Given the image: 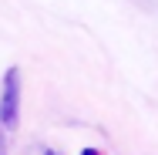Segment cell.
Listing matches in <instances>:
<instances>
[{
  "mask_svg": "<svg viewBox=\"0 0 158 155\" xmlns=\"http://www.w3.org/2000/svg\"><path fill=\"white\" fill-rule=\"evenodd\" d=\"M84 155H98V152H84Z\"/></svg>",
  "mask_w": 158,
  "mask_h": 155,
  "instance_id": "obj_2",
  "label": "cell"
},
{
  "mask_svg": "<svg viewBox=\"0 0 158 155\" xmlns=\"http://www.w3.org/2000/svg\"><path fill=\"white\" fill-rule=\"evenodd\" d=\"M20 122V71L10 67L3 74V88H0V128L14 131Z\"/></svg>",
  "mask_w": 158,
  "mask_h": 155,
  "instance_id": "obj_1",
  "label": "cell"
}]
</instances>
